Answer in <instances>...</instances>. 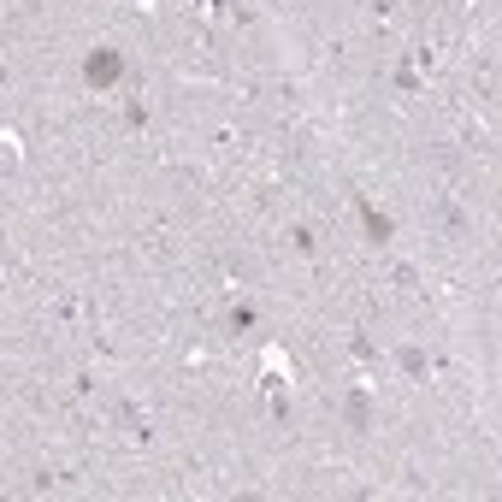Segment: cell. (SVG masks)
<instances>
[{
  "label": "cell",
  "instance_id": "cell-1",
  "mask_svg": "<svg viewBox=\"0 0 502 502\" xmlns=\"http://www.w3.org/2000/svg\"><path fill=\"white\" fill-rule=\"evenodd\" d=\"M83 71H89V83H112L124 71V59L112 54V47H100V54H89V65H83Z\"/></svg>",
  "mask_w": 502,
  "mask_h": 502
}]
</instances>
